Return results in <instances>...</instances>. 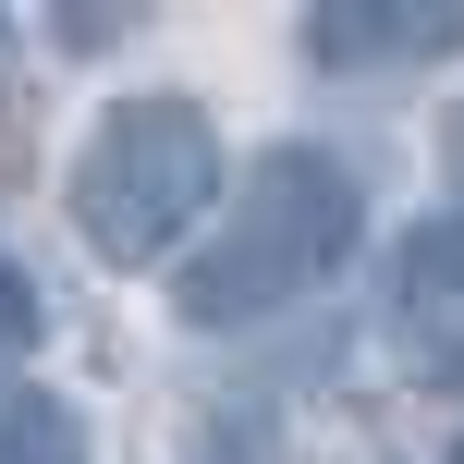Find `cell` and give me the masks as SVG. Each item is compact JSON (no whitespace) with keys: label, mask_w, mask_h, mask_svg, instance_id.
<instances>
[{"label":"cell","mask_w":464,"mask_h":464,"mask_svg":"<svg viewBox=\"0 0 464 464\" xmlns=\"http://www.w3.org/2000/svg\"><path fill=\"white\" fill-rule=\"evenodd\" d=\"M0 464H86V416L37 379H0Z\"/></svg>","instance_id":"5b68a950"},{"label":"cell","mask_w":464,"mask_h":464,"mask_svg":"<svg viewBox=\"0 0 464 464\" xmlns=\"http://www.w3.org/2000/svg\"><path fill=\"white\" fill-rule=\"evenodd\" d=\"M367 245V184H354L343 147H256L245 171H232L208 245L184 256V281H171V305H184L196 330H256L281 318V305H305L318 281H343V256Z\"/></svg>","instance_id":"6da1fadb"},{"label":"cell","mask_w":464,"mask_h":464,"mask_svg":"<svg viewBox=\"0 0 464 464\" xmlns=\"http://www.w3.org/2000/svg\"><path fill=\"white\" fill-rule=\"evenodd\" d=\"M392 343H403L416 379L464 392V208L403 232V256H392Z\"/></svg>","instance_id":"3957f363"},{"label":"cell","mask_w":464,"mask_h":464,"mask_svg":"<svg viewBox=\"0 0 464 464\" xmlns=\"http://www.w3.org/2000/svg\"><path fill=\"white\" fill-rule=\"evenodd\" d=\"M464 49V13H305L318 73H428Z\"/></svg>","instance_id":"277c9868"},{"label":"cell","mask_w":464,"mask_h":464,"mask_svg":"<svg viewBox=\"0 0 464 464\" xmlns=\"http://www.w3.org/2000/svg\"><path fill=\"white\" fill-rule=\"evenodd\" d=\"M37 343H49V294H37V269H24V256H0V379H13Z\"/></svg>","instance_id":"8992f818"},{"label":"cell","mask_w":464,"mask_h":464,"mask_svg":"<svg viewBox=\"0 0 464 464\" xmlns=\"http://www.w3.org/2000/svg\"><path fill=\"white\" fill-rule=\"evenodd\" d=\"M62 196H73L86 256H111V269H160V256L232 196L220 122L196 111V98H111V111L86 122V147H73V184H62Z\"/></svg>","instance_id":"7a4b0ae2"}]
</instances>
